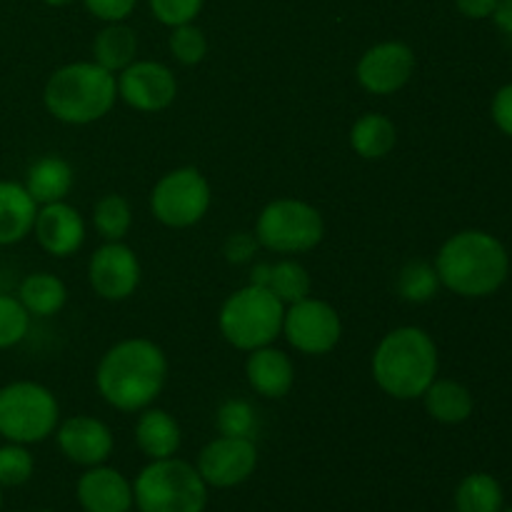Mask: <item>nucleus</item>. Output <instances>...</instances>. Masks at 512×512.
Segmentation results:
<instances>
[{"instance_id":"nucleus-1","label":"nucleus","mask_w":512,"mask_h":512,"mask_svg":"<svg viewBox=\"0 0 512 512\" xmlns=\"http://www.w3.org/2000/svg\"><path fill=\"white\" fill-rule=\"evenodd\" d=\"M168 383V355L150 338H125L110 345L95 368V388L110 408L140 413Z\"/></svg>"},{"instance_id":"nucleus-2","label":"nucleus","mask_w":512,"mask_h":512,"mask_svg":"<svg viewBox=\"0 0 512 512\" xmlns=\"http://www.w3.org/2000/svg\"><path fill=\"white\" fill-rule=\"evenodd\" d=\"M440 285L460 298H488L498 293L510 273V255L485 230H460L435 255Z\"/></svg>"},{"instance_id":"nucleus-3","label":"nucleus","mask_w":512,"mask_h":512,"mask_svg":"<svg viewBox=\"0 0 512 512\" xmlns=\"http://www.w3.org/2000/svg\"><path fill=\"white\" fill-rule=\"evenodd\" d=\"M440 370L438 345L428 330L400 325L375 345L370 373L375 385L395 400H418Z\"/></svg>"},{"instance_id":"nucleus-4","label":"nucleus","mask_w":512,"mask_h":512,"mask_svg":"<svg viewBox=\"0 0 512 512\" xmlns=\"http://www.w3.org/2000/svg\"><path fill=\"white\" fill-rule=\"evenodd\" d=\"M118 103V80L95 60H75L50 73L43 105L58 123L90 125L103 120Z\"/></svg>"},{"instance_id":"nucleus-5","label":"nucleus","mask_w":512,"mask_h":512,"mask_svg":"<svg viewBox=\"0 0 512 512\" xmlns=\"http://www.w3.org/2000/svg\"><path fill=\"white\" fill-rule=\"evenodd\" d=\"M208 485L188 460H150L133 480L135 508L140 512H205Z\"/></svg>"},{"instance_id":"nucleus-6","label":"nucleus","mask_w":512,"mask_h":512,"mask_svg":"<svg viewBox=\"0 0 512 512\" xmlns=\"http://www.w3.org/2000/svg\"><path fill=\"white\" fill-rule=\"evenodd\" d=\"M285 305L263 285L248 283L225 298L218 313V330L225 343L235 350H250L273 345L283 333Z\"/></svg>"},{"instance_id":"nucleus-7","label":"nucleus","mask_w":512,"mask_h":512,"mask_svg":"<svg viewBox=\"0 0 512 512\" xmlns=\"http://www.w3.org/2000/svg\"><path fill=\"white\" fill-rule=\"evenodd\" d=\"M60 403L50 388L35 380H15L0 388V438L35 445L55 435Z\"/></svg>"},{"instance_id":"nucleus-8","label":"nucleus","mask_w":512,"mask_h":512,"mask_svg":"<svg viewBox=\"0 0 512 512\" xmlns=\"http://www.w3.org/2000/svg\"><path fill=\"white\" fill-rule=\"evenodd\" d=\"M260 248L278 255H298L318 248L325 220L315 205L300 198H275L260 210L253 230Z\"/></svg>"},{"instance_id":"nucleus-9","label":"nucleus","mask_w":512,"mask_h":512,"mask_svg":"<svg viewBox=\"0 0 512 512\" xmlns=\"http://www.w3.org/2000/svg\"><path fill=\"white\" fill-rule=\"evenodd\" d=\"M213 190L208 178L193 165L168 170L150 190V213L160 225L185 230L208 215Z\"/></svg>"},{"instance_id":"nucleus-10","label":"nucleus","mask_w":512,"mask_h":512,"mask_svg":"<svg viewBox=\"0 0 512 512\" xmlns=\"http://www.w3.org/2000/svg\"><path fill=\"white\" fill-rule=\"evenodd\" d=\"M293 350L303 355H328L343 338L340 313L328 303L308 295L293 305H285L283 333Z\"/></svg>"},{"instance_id":"nucleus-11","label":"nucleus","mask_w":512,"mask_h":512,"mask_svg":"<svg viewBox=\"0 0 512 512\" xmlns=\"http://www.w3.org/2000/svg\"><path fill=\"white\" fill-rule=\"evenodd\" d=\"M143 268L130 245L123 240H105L88 260V283L98 298L108 303H123L138 290Z\"/></svg>"},{"instance_id":"nucleus-12","label":"nucleus","mask_w":512,"mask_h":512,"mask_svg":"<svg viewBox=\"0 0 512 512\" xmlns=\"http://www.w3.org/2000/svg\"><path fill=\"white\" fill-rule=\"evenodd\" d=\"M195 468H198L200 478L205 480L208 488H238V485L248 483L253 478L255 468H258L255 440L218 435L200 450Z\"/></svg>"},{"instance_id":"nucleus-13","label":"nucleus","mask_w":512,"mask_h":512,"mask_svg":"<svg viewBox=\"0 0 512 512\" xmlns=\"http://www.w3.org/2000/svg\"><path fill=\"white\" fill-rule=\"evenodd\" d=\"M415 73V53L403 40H383L360 55L355 80L370 95H395Z\"/></svg>"},{"instance_id":"nucleus-14","label":"nucleus","mask_w":512,"mask_h":512,"mask_svg":"<svg viewBox=\"0 0 512 512\" xmlns=\"http://www.w3.org/2000/svg\"><path fill=\"white\" fill-rule=\"evenodd\" d=\"M118 98L138 113L168 110L178 98V78L158 60H135L115 75Z\"/></svg>"},{"instance_id":"nucleus-15","label":"nucleus","mask_w":512,"mask_h":512,"mask_svg":"<svg viewBox=\"0 0 512 512\" xmlns=\"http://www.w3.org/2000/svg\"><path fill=\"white\" fill-rule=\"evenodd\" d=\"M55 443L68 463L83 470L108 463L115 450L113 430L93 415H73L60 420L55 428Z\"/></svg>"},{"instance_id":"nucleus-16","label":"nucleus","mask_w":512,"mask_h":512,"mask_svg":"<svg viewBox=\"0 0 512 512\" xmlns=\"http://www.w3.org/2000/svg\"><path fill=\"white\" fill-rule=\"evenodd\" d=\"M35 240L53 258H70L78 253L88 238V225L78 208L65 200L40 205L33 225Z\"/></svg>"},{"instance_id":"nucleus-17","label":"nucleus","mask_w":512,"mask_h":512,"mask_svg":"<svg viewBox=\"0 0 512 512\" xmlns=\"http://www.w3.org/2000/svg\"><path fill=\"white\" fill-rule=\"evenodd\" d=\"M75 498L83 512H130L135 508L133 483L105 463L83 470L75 485Z\"/></svg>"},{"instance_id":"nucleus-18","label":"nucleus","mask_w":512,"mask_h":512,"mask_svg":"<svg viewBox=\"0 0 512 512\" xmlns=\"http://www.w3.org/2000/svg\"><path fill=\"white\" fill-rule=\"evenodd\" d=\"M245 380L250 390L265 400H280L293 390L295 363L285 350L275 345L250 350L245 360Z\"/></svg>"},{"instance_id":"nucleus-19","label":"nucleus","mask_w":512,"mask_h":512,"mask_svg":"<svg viewBox=\"0 0 512 512\" xmlns=\"http://www.w3.org/2000/svg\"><path fill=\"white\" fill-rule=\"evenodd\" d=\"M133 435L135 445L148 460L173 458L183 445V430H180L178 420L168 410L153 408V405L140 410Z\"/></svg>"},{"instance_id":"nucleus-20","label":"nucleus","mask_w":512,"mask_h":512,"mask_svg":"<svg viewBox=\"0 0 512 512\" xmlns=\"http://www.w3.org/2000/svg\"><path fill=\"white\" fill-rule=\"evenodd\" d=\"M40 205L30 198L23 183L0 180V245L23 243L33 233Z\"/></svg>"},{"instance_id":"nucleus-21","label":"nucleus","mask_w":512,"mask_h":512,"mask_svg":"<svg viewBox=\"0 0 512 512\" xmlns=\"http://www.w3.org/2000/svg\"><path fill=\"white\" fill-rule=\"evenodd\" d=\"M75 173L70 168V163L60 155H43V158L35 160L33 165L25 173V190L30 193V198L38 205L58 203V200L68 198V193L73 190Z\"/></svg>"},{"instance_id":"nucleus-22","label":"nucleus","mask_w":512,"mask_h":512,"mask_svg":"<svg viewBox=\"0 0 512 512\" xmlns=\"http://www.w3.org/2000/svg\"><path fill=\"white\" fill-rule=\"evenodd\" d=\"M425 413L443 425H460L473 415V393L463 383L450 378H435L423 393Z\"/></svg>"},{"instance_id":"nucleus-23","label":"nucleus","mask_w":512,"mask_h":512,"mask_svg":"<svg viewBox=\"0 0 512 512\" xmlns=\"http://www.w3.org/2000/svg\"><path fill=\"white\" fill-rule=\"evenodd\" d=\"M398 145V128L383 113H363L350 128V148L363 160H383Z\"/></svg>"},{"instance_id":"nucleus-24","label":"nucleus","mask_w":512,"mask_h":512,"mask_svg":"<svg viewBox=\"0 0 512 512\" xmlns=\"http://www.w3.org/2000/svg\"><path fill=\"white\" fill-rule=\"evenodd\" d=\"M93 60L118 75L138 60V33L128 23H105L93 40Z\"/></svg>"},{"instance_id":"nucleus-25","label":"nucleus","mask_w":512,"mask_h":512,"mask_svg":"<svg viewBox=\"0 0 512 512\" xmlns=\"http://www.w3.org/2000/svg\"><path fill=\"white\" fill-rule=\"evenodd\" d=\"M18 300L30 318H53L68 303V288L53 273H30L20 280Z\"/></svg>"},{"instance_id":"nucleus-26","label":"nucleus","mask_w":512,"mask_h":512,"mask_svg":"<svg viewBox=\"0 0 512 512\" xmlns=\"http://www.w3.org/2000/svg\"><path fill=\"white\" fill-rule=\"evenodd\" d=\"M505 493L490 473H470L455 488V512H500Z\"/></svg>"},{"instance_id":"nucleus-27","label":"nucleus","mask_w":512,"mask_h":512,"mask_svg":"<svg viewBox=\"0 0 512 512\" xmlns=\"http://www.w3.org/2000/svg\"><path fill=\"white\" fill-rule=\"evenodd\" d=\"M265 288L283 305H293L298 300L308 298L310 290H313V280H310V273L305 270L303 263L293 258H283L278 263H270V275Z\"/></svg>"},{"instance_id":"nucleus-28","label":"nucleus","mask_w":512,"mask_h":512,"mask_svg":"<svg viewBox=\"0 0 512 512\" xmlns=\"http://www.w3.org/2000/svg\"><path fill=\"white\" fill-rule=\"evenodd\" d=\"M93 225L98 235L108 243L125 240V235L133 228V208L128 198L118 193H108L93 205Z\"/></svg>"},{"instance_id":"nucleus-29","label":"nucleus","mask_w":512,"mask_h":512,"mask_svg":"<svg viewBox=\"0 0 512 512\" xmlns=\"http://www.w3.org/2000/svg\"><path fill=\"white\" fill-rule=\"evenodd\" d=\"M398 295L405 300V303H428L438 295V290L443 288L438 278V270H435L433 263H425V260H410L400 268L398 273Z\"/></svg>"},{"instance_id":"nucleus-30","label":"nucleus","mask_w":512,"mask_h":512,"mask_svg":"<svg viewBox=\"0 0 512 512\" xmlns=\"http://www.w3.org/2000/svg\"><path fill=\"white\" fill-rule=\"evenodd\" d=\"M215 425H218L220 435L228 438H255L258 433V415L248 400L230 398L215 413Z\"/></svg>"},{"instance_id":"nucleus-31","label":"nucleus","mask_w":512,"mask_h":512,"mask_svg":"<svg viewBox=\"0 0 512 512\" xmlns=\"http://www.w3.org/2000/svg\"><path fill=\"white\" fill-rule=\"evenodd\" d=\"M168 48L180 65H200L208 55V35L195 23L175 25L170 28Z\"/></svg>"},{"instance_id":"nucleus-32","label":"nucleus","mask_w":512,"mask_h":512,"mask_svg":"<svg viewBox=\"0 0 512 512\" xmlns=\"http://www.w3.org/2000/svg\"><path fill=\"white\" fill-rule=\"evenodd\" d=\"M35 473V458L28 445H0V488H20Z\"/></svg>"},{"instance_id":"nucleus-33","label":"nucleus","mask_w":512,"mask_h":512,"mask_svg":"<svg viewBox=\"0 0 512 512\" xmlns=\"http://www.w3.org/2000/svg\"><path fill=\"white\" fill-rule=\"evenodd\" d=\"M30 330V313L23 308L18 295L0 293V350L23 343Z\"/></svg>"},{"instance_id":"nucleus-34","label":"nucleus","mask_w":512,"mask_h":512,"mask_svg":"<svg viewBox=\"0 0 512 512\" xmlns=\"http://www.w3.org/2000/svg\"><path fill=\"white\" fill-rule=\"evenodd\" d=\"M203 5L205 0H148L153 18L165 28L195 23V18L203 13Z\"/></svg>"},{"instance_id":"nucleus-35","label":"nucleus","mask_w":512,"mask_h":512,"mask_svg":"<svg viewBox=\"0 0 512 512\" xmlns=\"http://www.w3.org/2000/svg\"><path fill=\"white\" fill-rule=\"evenodd\" d=\"M83 5L100 23H125L133 15L138 0H83Z\"/></svg>"},{"instance_id":"nucleus-36","label":"nucleus","mask_w":512,"mask_h":512,"mask_svg":"<svg viewBox=\"0 0 512 512\" xmlns=\"http://www.w3.org/2000/svg\"><path fill=\"white\" fill-rule=\"evenodd\" d=\"M255 250H258V240H255L253 233H233L228 235L223 245V255L228 263L243 265L248 260H253Z\"/></svg>"},{"instance_id":"nucleus-37","label":"nucleus","mask_w":512,"mask_h":512,"mask_svg":"<svg viewBox=\"0 0 512 512\" xmlns=\"http://www.w3.org/2000/svg\"><path fill=\"white\" fill-rule=\"evenodd\" d=\"M490 113H493L495 125H498L508 138H512V83L503 85V88L495 93Z\"/></svg>"},{"instance_id":"nucleus-38","label":"nucleus","mask_w":512,"mask_h":512,"mask_svg":"<svg viewBox=\"0 0 512 512\" xmlns=\"http://www.w3.org/2000/svg\"><path fill=\"white\" fill-rule=\"evenodd\" d=\"M500 0H455V8L460 10V15L470 20H483L490 18Z\"/></svg>"},{"instance_id":"nucleus-39","label":"nucleus","mask_w":512,"mask_h":512,"mask_svg":"<svg viewBox=\"0 0 512 512\" xmlns=\"http://www.w3.org/2000/svg\"><path fill=\"white\" fill-rule=\"evenodd\" d=\"M490 18L495 20V25H498L505 35H510L512 38V0H500V3L495 5Z\"/></svg>"},{"instance_id":"nucleus-40","label":"nucleus","mask_w":512,"mask_h":512,"mask_svg":"<svg viewBox=\"0 0 512 512\" xmlns=\"http://www.w3.org/2000/svg\"><path fill=\"white\" fill-rule=\"evenodd\" d=\"M45 5H50V8H65V5H70L73 0H43Z\"/></svg>"},{"instance_id":"nucleus-41","label":"nucleus","mask_w":512,"mask_h":512,"mask_svg":"<svg viewBox=\"0 0 512 512\" xmlns=\"http://www.w3.org/2000/svg\"><path fill=\"white\" fill-rule=\"evenodd\" d=\"M0 508H3V488H0Z\"/></svg>"},{"instance_id":"nucleus-42","label":"nucleus","mask_w":512,"mask_h":512,"mask_svg":"<svg viewBox=\"0 0 512 512\" xmlns=\"http://www.w3.org/2000/svg\"><path fill=\"white\" fill-rule=\"evenodd\" d=\"M500 512H512V508H503Z\"/></svg>"}]
</instances>
